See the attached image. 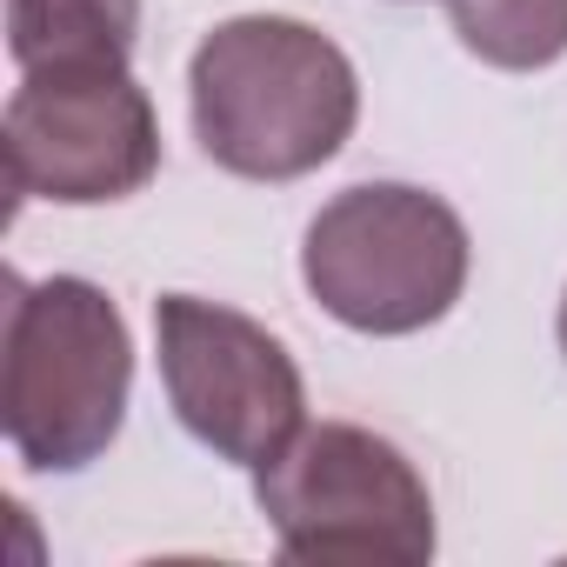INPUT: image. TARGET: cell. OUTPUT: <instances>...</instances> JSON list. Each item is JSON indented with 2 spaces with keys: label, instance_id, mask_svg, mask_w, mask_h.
<instances>
[{
  "label": "cell",
  "instance_id": "1",
  "mask_svg": "<svg viewBox=\"0 0 567 567\" xmlns=\"http://www.w3.org/2000/svg\"><path fill=\"white\" fill-rule=\"evenodd\" d=\"M187 107L214 167L240 181H301L354 134L361 81L321 28L240 14L194 48Z\"/></svg>",
  "mask_w": 567,
  "mask_h": 567
},
{
  "label": "cell",
  "instance_id": "2",
  "mask_svg": "<svg viewBox=\"0 0 567 567\" xmlns=\"http://www.w3.org/2000/svg\"><path fill=\"white\" fill-rule=\"evenodd\" d=\"M134 348L121 308L94 280L8 274V321H0V421L28 467L74 474L107 454L127 414Z\"/></svg>",
  "mask_w": 567,
  "mask_h": 567
},
{
  "label": "cell",
  "instance_id": "3",
  "mask_svg": "<svg viewBox=\"0 0 567 567\" xmlns=\"http://www.w3.org/2000/svg\"><path fill=\"white\" fill-rule=\"evenodd\" d=\"M254 501L288 560L308 567H421L434 554V501L414 461L348 421L301 427L254 467Z\"/></svg>",
  "mask_w": 567,
  "mask_h": 567
},
{
  "label": "cell",
  "instance_id": "4",
  "mask_svg": "<svg viewBox=\"0 0 567 567\" xmlns=\"http://www.w3.org/2000/svg\"><path fill=\"white\" fill-rule=\"evenodd\" d=\"M308 295L354 334H421L467 288L461 214L401 181L334 194L301 247Z\"/></svg>",
  "mask_w": 567,
  "mask_h": 567
},
{
  "label": "cell",
  "instance_id": "5",
  "mask_svg": "<svg viewBox=\"0 0 567 567\" xmlns=\"http://www.w3.org/2000/svg\"><path fill=\"white\" fill-rule=\"evenodd\" d=\"M0 154L14 200H127L161 167V121L127 68H41L8 101Z\"/></svg>",
  "mask_w": 567,
  "mask_h": 567
},
{
  "label": "cell",
  "instance_id": "6",
  "mask_svg": "<svg viewBox=\"0 0 567 567\" xmlns=\"http://www.w3.org/2000/svg\"><path fill=\"white\" fill-rule=\"evenodd\" d=\"M154 334H161V381L181 427L220 461L260 467L308 427L301 368L260 321L200 295H161Z\"/></svg>",
  "mask_w": 567,
  "mask_h": 567
},
{
  "label": "cell",
  "instance_id": "7",
  "mask_svg": "<svg viewBox=\"0 0 567 567\" xmlns=\"http://www.w3.org/2000/svg\"><path fill=\"white\" fill-rule=\"evenodd\" d=\"M141 0H8V48L21 74L41 68H127Z\"/></svg>",
  "mask_w": 567,
  "mask_h": 567
},
{
  "label": "cell",
  "instance_id": "8",
  "mask_svg": "<svg viewBox=\"0 0 567 567\" xmlns=\"http://www.w3.org/2000/svg\"><path fill=\"white\" fill-rule=\"evenodd\" d=\"M454 34L487 68L527 74L567 54V0H447Z\"/></svg>",
  "mask_w": 567,
  "mask_h": 567
},
{
  "label": "cell",
  "instance_id": "9",
  "mask_svg": "<svg viewBox=\"0 0 567 567\" xmlns=\"http://www.w3.org/2000/svg\"><path fill=\"white\" fill-rule=\"evenodd\" d=\"M560 354H567V301H560Z\"/></svg>",
  "mask_w": 567,
  "mask_h": 567
}]
</instances>
